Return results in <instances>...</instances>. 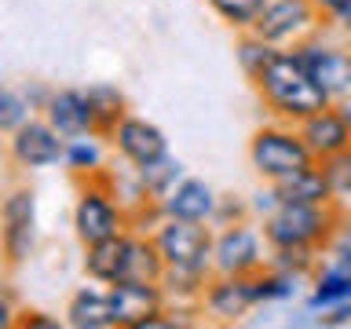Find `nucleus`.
I'll use <instances>...</instances> for the list:
<instances>
[{"mask_svg":"<svg viewBox=\"0 0 351 329\" xmlns=\"http://www.w3.org/2000/svg\"><path fill=\"white\" fill-rule=\"evenodd\" d=\"M26 121H29V99L19 95L15 88L0 84V136H11Z\"/></svg>","mask_w":351,"mask_h":329,"instance_id":"27","label":"nucleus"},{"mask_svg":"<svg viewBox=\"0 0 351 329\" xmlns=\"http://www.w3.org/2000/svg\"><path fill=\"white\" fill-rule=\"evenodd\" d=\"M165 267H191L213 274V230L197 219H176L165 216V223L154 234Z\"/></svg>","mask_w":351,"mask_h":329,"instance_id":"3","label":"nucleus"},{"mask_svg":"<svg viewBox=\"0 0 351 329\" xmlns=\"http://www.w3.org/2000/svg\"><path fill=\"white\" fill-rule=\"evenodd\" d=\"M88 106H92V117H95V132H103V136H110L117 128V121L125 117V95L114 84L88 88Z\"/></svg>","mask_w":351,"mask_h":329,"instance_id":"21","label":"nucleus"},{"mask_svg":"<svg viewBox=\"0 0 351 329\" xmlns=\"http://www.w3.org/2000/svg\"><path fill=\"white\" fill-rule=\"evenodd\" d=\"M252 81H256V92L263 95V103L278 117L296 121V125L304 117L318 114V110L333 106L329 95L315 84V77L304 70V62L296 59V51H274Z\"/></svg>","mask_w":351,"mask_h":329,"instance_id":"1","label":"nucleus"},{"mask_svg":"<svg viewBox=\"0 0 351 329\" xmlns=\"http://www.w3.org/2000/svg\"><path fill=\"white\" fill-rule=\"evenodd\" d=\"M40 110H44V121L62 139L95 136V117H92V106H88V92H81V88H55V92H48Z\"/></svg>","mask_w":351,"mask_h":329,"instance_id":"12","label":"nucleus"},{"mask_svg":"<svg viewBox=\"0 0 351 329\" xmlns=\"http://www.w3.org/2000/svg\"><path fill=\"white\" fill-rule=\"evenodd\" d=\"M66 164L77 172H95L103 164V154H99V143L92 136H77L66 139Z\"/></svg>","mask_w":351,"mask_h":329,"instance_id":"29","label":"nucleus"},{"mask_svg":"<svg viewBox=\"0 0 351 329\" xmlns=\"http://www.w3.org/2000/svg\"><path fill=\"white\" fill-rule=\"evenodd\" d=\"M263 267L260 230L249 223H230L213 238V274H256Z\"/></svg>","mask_w":351,"mask_h":329,"instance_id":"9","label":"nucleus"},{"mask_svg":"<svg viewBox=\"0 0 351 329\" xmlns=\"http://www.w3.org/2000/svg\"><path fill=\"white\" fill-rule=\"evenodd\" d=\"M318 4L315 0H267V8L260 11L256 26H252V33L256 37H263L267 44H300L307 33H311L318 26Z\"/></svg>","mask_w":351,"mask_h":329,"instance_id":"5","label":"nucleus"},{"mask_svg":"<svg viewBox=\"0 0 351 329\" xmlns=\"http://www.w3.org/2000/svg\"><path fill=\"white\" fill-rule=\"evenodd\" d=\"M66 326L73 329H110L114 326V300L110 289H81L66 307Z\"/></svg>","mask_w":351,"mask_h":329,"instance_id":"18","label":"nucleus"},{"mask_svg":"<svg viewBox=\"0 0 351 329\" xmlns=\"http://www.w3.org/2000/svg\"><path fill=\"white\" fill-rule=\"evenodd\" d=\"M326 326H344V322H351V304L344 300V304H337V311L329 315V318H322Z\"/></svg>","mask_w":351,"mask_h":329,"instance_id":"34","label":"nucleus"},{"mask_svg":"<svg viewBox=\"0 0 351 329\" xmlns=\"http://www.w3.org/2000/svg\"><path fill=\"white\" fill-rule=\"evenodd\" d=\"M73 227H77V238L84 245H95V241H106L125 230V212L114 205V197L99 186H84L81 197L73 205Z\"/></svg>","mask_w":351,"mask_h":329,"instance_id":"10","label":"nucleus"},{"mask_svg":"<svg viewBox=\"0 0 351 329\" xmlns=\"http://www.w3.org/2000/svg\"><path fill=\"white\" fill-rule=\"evenodd\" d=\"M337 230V212L333 202L329 205H293V202H278L263 216V241L271 249L282 245H311L318 249L329 234Z\"/></svg>","mask_w":351,"mask_h":329,"instance_id":"2","label":"nucleus"},{"mask_svg":"<svg viewBox=\"0 0 351 329\" xmlns=\"http://www.w3.org/2000/svg\"><path fill=\"white\" fill-rule=\"evenodd\" d=\"M0 241H4V252L11 263H22L33 256L37 249V197L26 186L11 191L4 202H0Z\"/></svg>","mask_w":351,"mask_h":329,"instance_id":"7","label":"nucleus"},{"mask_svg":"<svg viewBox=\"0 0 351 329\" xmlns=\"http://www.w3.org/2000/svg\"><path fill=\"white\" fill-rule=\"evenodd\" d=\"M315 4H318V11H322V15L337 19L340 26L351 29V0H315Z\"/></svg>","mask_w":351,"mask_h":329,"instance_id":"31","label":"nucleus"},{"mask_svg":"<svg viewBox=\"0 0 351 329\" xmlns=\"http://www.w3.org/2000/svg\"><path fill=\"white\" fill-rule=\"evenodd\" d=\"M271 186H274V194H278V202H293V205H329L333 202V191H329L318 161L282 175V180H274Z\"/></svg>","mask_w":351,"mask_h":329,"instance_id":"17","label":"nucleus"},{"mask_svg":"<svg viewBox=\"0 0 351 329\" xmlns=\"http://www.w3.org/2000/svg\"><path fill=\"white\" fill-rule=\"evenodd\" d=\"M8 326H15V307H11L8 293H0V329H8Z\"/></svg>","mask_w":351,"mask_h":329,"instance_id":"35","label":"nucleus"},{"mask_svg":"<svg viewBox=\"0 0 351 329\" xmlns=\"http://www.w3.org/2000/svg\"><path fill=\"white\" fill-rule=\"evenodd\" d=\"M311 161H315V154L307 150L300 128H260L249 139V164L271 183Z\"/></svg>","mask_w":351,"mask_h":329,"instance_id":"4","label":"nucleus"},{"mask_svg":"<svg viewBox=\"0 0 351 329\" xmlns=\"http://www.w3.org/2000/svg\"><path fill=\"white\" fill-rule=\"evenodd\" d=\"M110 300H114V326L139 329L150 315L165 307V293L158 282H114Z\"/></svg>","mask_w":351,"mask_h":329,"instance_id":"13","label":"nucleus"},{"mask_svg":"<svg viewBox=\"0 0 351 329\" xmlns=\"http://www.w3.org/2000/svg\"><path fill=\"white\" fill-rule=\"evenodd\" d=\"M271 267H278V271H285V274L296 278V274L315 267V249L311 245H282V249H274Z\"/></svg>","mask_w":351,"mask_h":329,"instance_id":"30","label":"nucleus"},{"mask_svg":"<svg viewBox=\"0 0 351 329\" xmlns=\"http://www.w3.org/2000/svg\"><path fill=\"white\" fill-rule=\"evenodd\" d=\"M125 245H128V234H125V230H121V234H114V238H106V241L88 245V256H84L88 278H95V282H103V285H114V282L121 278Z\"/></svg>","mask_w":351,"mask_h":329,"instance_id":"20","label":"nucleus"},{"mask_svg":"<svg viewBox=\"0 0 351 329\" xmlns=\"http://www.w3.org/2000/svg\"><path fill=\"white\" fill-rule=\"evenodd\" d=\"M202 304H205L208 315L219 318V322H238V318L256 304L249 274H213V278L205 282Z\"/></svg>","mask_w":351,"mask_h":329,"instance_id":"14","label":"nucleus"},{"mask_svg":"<svg viewBox=\"0 0 351 329\" xmlns=\"http://www.w3.org/2000/svg\"><path fill=\"white\" fill-rule=\"evenodd\" d=\"M333 267H337V271H344V274H351V234L344 238V245H337V260H333Z\"/></svg>","mask_w":351,"mask_h":329,"instance_id":"32","label":"nucleus"},{"mask_svg":"<svg viewBox=\"0 0 351 329\" xmlns=\"http://www.w3.org/2000/svg\"><path fill=\"white\" fill-rule=\"evenodd\" d=\"M110 139H114L121 158L132 161L136 169H147V164L169 158V139H165V132L158 125H150L147 117L125 114L117 121V128L110 132Z\"/></svg>","mask_w":351,"mask_h":329,"instance_id":"11","label":"nucleus"},{"mask_svg":"<svg viewBox=\"0 0 351 329\" xmlns=\"http://www.w3.org/2000/svg\"><path fill=\"white\" fill-rule=\"evenodd\" d=\"M8 154L19 169H48V164L66 161V139L55 132L48 121H26L11 132Z\"/></svg>","mask_w":351,"mask_h":329,"instance_id":"8","label":"nucleus"},{"mask_svg":"<svg viewBox=\"0 0 351 329\" xmlns=\"http://www.w3.org/2000/svg\"><path fill=\"white\" fill-rule=\"evenodd\" d=\"M165 274V260L154 238H136L128 234V245H125V263H121V278L117 282H161Z\"/></svg>","mask_w":351,"mask_h":329,"instance_id":"19","label":"nucleus"},{"mask_svg":"<svg viewBox=\"0 0 351 329\" xmlns=\"http://www.w3.org/2000/svg\"><path fill=\"white\" fill-rule=\"evenodd\" d=\"M296 59L315 77V84L329 95V103L351 99V51L322 40H300L296 44Z\"/></svg>","mask_w":351,"mask_h":329,"instance_id":"6","label":"nucleus"},{"mask_svg":"<svg viewBox=\"0 0 351 329\" xmlns=\"http://www.w3.org/2000/svg\"><path fill=\"white\" fill-rule=\"evenodd\" d=\"M238 62H241V70H245L249 77H256L260 70H263V62H267L271 59V55H274V44H267V40H263V37H256V33H245V37H241L238 40Z\"/></svg>","mask_w":351,"mask_h":329,"instance_id":"28","label":"nucleus"},{"mask_svg":"<svg viewBox=\"0 0 351 329\" xmlns=\"http://www.w3.org/2000/svg\"><path fill=\"white\" fill-rule=\"evenodd\" d=\"M296 128H300V136H304V143H307V150L315 154V161H318V158H326V154H337V150L351 147V125H348L344 110L326 106V110H318V114L304 117Z\"/></svg>","mask_w":351,"mask_h":329,"instance_id":"15","label":"nucleus"},{"mask_svg":"<svg viewBox=\"0 0 351 329\" xmlns=\"http://www.w3.org/2000/svg\"><path fill=\"white\" fill-rule=\"evenodd\" d=\"M19 326L22 329H55V326H59V322H55V318H44V315H26V318H19Z\"/></svg>","mask_w":351,"mask_h":329,"instance_id":"33","label":"nucleus"},{"mask_svg":"<svg viewBox=\"0 0 351 329\" xmlns=\"http://www.w3.org/2000/svg\"><path fill=\"white\" fill-rule=\"evenodd\" d=\"M216 194L205 180H180L169 194L161 197V212L176 216V219H197V223H208L216 216Z\"/></svg>","mask_w":351,"mask_h":329,"instance_id":"16","label":"nucleus"},{"mask_svg":"<svg viewBox=\"0 0 351 329\" xmlns=\"http://www.w3.org/2000/svg\"><path fill=\"white\" fill-rule=\"evenodd\" d=\"M230 29H252L260 19V11L267 8V0H205Z\"/></svg>","mask_w":351,"mask_h":329,"instance_id":"23","label":"nucleus"},{"mask_svg":"<svg viewBox=\"0 0 351 329\" xmlns=\"http://www.w3.org/2000/svg\"><path fill=\"white\" fill-rule=\"evenodd\" d=\"M351 300V274L337 271V267H326L315 282V293H311V307H337Z\"/></svg>","mask_w":351,"mask_h":329,"instance_id":"24","label":"nucleus"},{"mask_svg":"<svg viewBox=\"0 0 351 329\" xmlns=\"http://www.w3.org/2000/svg\"><path fill=\"white\" fill-rule=\"evenodd\" d=\"M340 110H344V117H348V125H351V106H340Z\"/></svg>","mask_w":351,"mask_h":329,"instance_id":"36","label":"nucleus"},{"mask_svg":"<svg viewBox=\"0 0 351 329\" xmlns=\"http://www.w3.org/2000/svg\"><path fill=\"white\" fill-rule=\"evenodd\" d=\"M249 282H252V296H256V304L263 300H285V296H293L296 293V278L293 274H285L278 267H267V271H256V274H249Z\"/></svg>","mask_w":351,"mask_h":329,"instance_id":"25","label":"nucleus"},{"mask_svg":"<svg viewBox=\"0 0 351 329\" xmlns=\"http://www.w3.org/2000/svg\"><path fill=\"white\" fill-rule=\"evenodd\" d=\"M139 172V183H143V194H150V197H161L172 191L176 183L183 180V172H180V161H172V158H161V161H154L147 164V169H136Z\"/></svg>","mask_w":351,"mask_h":329,"instance_id":"22","label":"nucleus"},{"mask_svg":"<svg viewBox=\"0 0 351 329\" xmlns=\"http://www.w3.org/2000/svg\"><path fill=\"white\" fill-rule=\"evenodd\" d=\"M318 164H322V175L333 197H351V147L326 154V158H318Z\"/></svg>","mask_w":351,"mask_h":329,"instance_id":"26","label":"nucleus"}]
</instances>
